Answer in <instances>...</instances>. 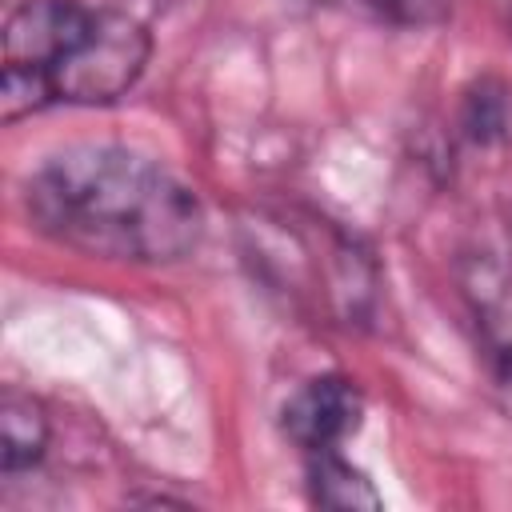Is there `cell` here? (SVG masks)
<instances>
[{
    "label": "cell",
    "instance_id": "cell-3",
    "mask_svg": "<svg viewBox=\"0 0 512 512\" xmlns=\"http://www.w3.org/2000/svg\"><path fill=\"white\" fill-rule=\"evenodd\" d=\"M148 56H152L148 28L128 12L100 8L88 36L48 76L52 104H80V108L116 104L144 76Z\"/></svg>",
    "mask_w": 512,
    "mask_h": 512
},
{
    "label": "cell",
    "instance_id": "cell-2",
    "mask_svg": "<svg viewBox=\"0 0 512 512\" xmlns=\"http://www.w3.org/2000/svg\"><path fill=\"white\" fill-rule=\"evenodd\" d=\"M100 8L80 0H24L4 24V68H0V116L12 124L20 116L52 108L48 76L56 64L88 36Z\"/></svg>",
    "mask_w": 512,
    "mask_h": 512
},
{
    "label": "cell",
    "instance_id": "cell-6",
    "mask_svg": "<svg viewBox=\"0 0 512 512\" xmlns=\"http://www.w3.org/2000/svg\"><path fill=\"white\" fill-rule=\"evenodd\" d=\"M304 480H308V500L316 508L332 512H376L384 500L368 472H360L352 460L336 452H312L304 456Z\"/></svg>",
    "mask_w": 512,
    "mask_h": 512
},
{
    "label": "cell",
    "instance_id": "cell-8",
    "mask_svg": "<svg viewBox=\"0 0 512 512\" xmlns=\"http://www.w3.org/2000/svg\"><path fill=\"white\" fill-rule=\"evenodd\" d=\"M464 136L476 144H492L504 136L508 128V108H504V92L492 80H480L468 96H464V112H460Z\"/></svg>",
    "mask_w": 512,
    "mask_h": 512
},
{
    "label": "cell",
    "instance_id": "cell-5",
    "mask_svg": "<svg viewBox=\"0 0 512 512\" xmlns=\"http://www.w3.org/2000/svg\"><path fill=\"white\" fill-rule=\"evenodd\" d=\"M364 420V392L340 372L304 380L280 408L284 436L304 452H336Z\"/></svg>",
    "mask_w": 512,
    "mask_h": 512
},
{
    "label": "cell",
    "instance_id": "cell-7",
    "mask_svg": "<svg viewBox=\"0 0 512 512\" xmlns=\"http://www.w3.org/2000/svg\"><path fill=\"white\" fill-rule=\"evenodd\" d=\"M48 436H52L48 408L28 392L8 388L0 400V468H4V476H16V472L40 464Z\"/></svg>",
    "mask_w": 512,
    "mask_h": 512
},
{
    "label": "cell",
    "instance_id": "cell-4",
    "mask_svg": "<svg viewBox=\"0 0 512 512\" xmlns=\"http://www.w3.org/2000/svg\"><path fill=\"white\" fill-rule=\"evenodd\" d=\"M456 276L472 316L480 360L492 380V396L512 420V252H468Z\"/></svg>",
    "mask_w": 512,
    "mask_h": 512
},
{
    "label": "cell",
    "instance_id": "cell-9",
    "mask_svg": "<svg viewBox=\"0 0 512 512\" xmlns=\"http://www.w3.org/2000/svg\"><path fill=\"white\" fill-rule=\"evenodd\" d=\"M316 4H364V8H376V12H388V16H400L408 0H316Z\"/></svg>",
    "mask_w": 512,
    "mask_h": 512
},
{
    "label": "cell",
    "instance_id": "cell-1",
    "mask_svg": "<svg viewBox=\"0 0 512 512\" xmlns=\"http://www.w3.org/2000/svg\"><path fill=\"white\" fill-rule=\"evenodd\" d=\"M32 224L84 256L176 264L200 248V196L160 160L120 144L52 152L24 184Z\"/></svg>",
    "mask_w": 512,
    "mask_h": 512
},
{
    "label": "cell",
    "instance_id": "cell-10",
    "mask_svg": "<svg viewBox=\"0 0 512 512\" xmlns=\"http://www.w3.org/2000/svg\"><path fill=\"white\" fill-rule=\"evenodd\" d=\"M508 24H512V0H508Z\"/></svg>",
    "mask_w": 512,
    "mask_h": 512
}]
</instances>
